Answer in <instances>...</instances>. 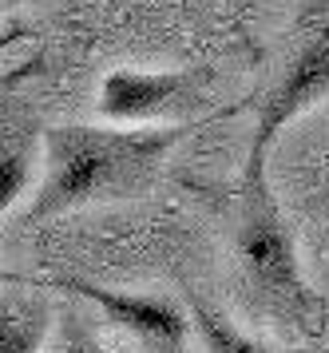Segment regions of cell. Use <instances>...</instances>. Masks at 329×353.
<instances>
[{
    "label": "cell",
    "mask_w": 329,
    "mask_h": 353,
    "mask_svg": "<svg viewBox=\"0 0 329 353\" xmlns=\"http://www.w3.org/2000/svg\"><path fill=\"white\" fill-rule=\"evenodd\" d=\"M215 68H171V72H139L115 68L103 76L95 112L119 128H159V123H187L206 103V83Z\"/></svg>",
    "instance_id": "cell-2"
},
{
    "label": "cell",
    "mask_w": 329,
    "mask_h": 353,
    "mask_svg": "<svg viewBox=\"0 0 329 353\" xmlns=\"http://www.w3.org/2000/svg\"><path fill=\"white\" fill-rule=\"evenodd\" d=\"M326 96H329V24L317 28L301 44L298 56L282 72V80L266 92L262 108H258V123H254V139L250 151H246L242 175H266L270 147L282 135V128H290L298 115L314 112Z\"/></svg>",
    "instance_id": "cell-4"
},
{
    "label": "cell",
    "mask_w": 329,
    "mask_h": 353,
    "mask_svg": "<svg viewBox=\"0 0 329 353\" xmlns=\"http://www.w3.org/2000/svg\"><path fill=\"white\" fill-rule=\"evenodd\" d=\"M28 4H40V0H0V12H8V8H28Z\"/></svg>",
    "instance_id": "cell-12"
},
{
    "label": "cell",
    "mask_w": 329,
    "mask_h": 353,
    "mask_svg": "<svg viewBox=\"0 0 329 353\" xmlns=\"http://www.w3.org/2000/svg\"><path fill=\"white\" fill-rule=\"evenodd\" d=\"M52 330L48 302H12L0 305V353H40Z\"/></svg>",
    "instance_id": "cell-6"
},
{
    "label": "cell",
    "mask_w": 329,
    "mask_h": 353,
    "mask_svg": "<svg viewBox=\"0 0 329 353\" xmlns=\"http://www.w3.org/2000/svg\"><path fill=\"white\" fill-rule=\"evenodd\" d=\"M44 64V60H28V64L20 68H8V72H0V92H8V88H16L20 80H28V76H36V68Z\"/></svg>",
    "instance_id": "cell-9"
},
{
    "label": "cell",
    "mask_w": 329,
    "mask_h": 353,
    "mask_svg": "<svg viewBox=\"0 0 329 353\" xmlns=\"http://www.w3.org/2000/svg\"><path fill=\"white\" fill-rule=\"evenodd\" d=\"M206 119L187 123H159V128H95V123H63L44 131V183L36 191L28 219H52L95 203H123L139 199L159 183V167L175 143H183L190 131L215 123Z\"/></svg>",
    "instance_id": "cell-1"
},
{
    "label": "cell",
    "mask_w": 329,
    "mask_h": 353,
    "mask_svg": "<svg viewBox=\"0 0 329 353\" xmlns=\"http://www.w3.org/2000/svg\"><path fill=\"white\" fill-rule=\"evenodd\" d=\"M56 353H103L99 345H95L92 337H83V334H68L63 337V345Z\"/></svg>",
    "instance_id": "cell-10"
},
{
    "label": "cell",
    "mask_w": 329,
    "mask_h": 353,
    "mask_svg": "<svg viewBox=\"0 0 329 353\" xmlns=\"http://www.w3.org/2000/svg\"><path fill=\"white\" fill-rule=\"evenodd\" d=\"M187 305H190V325H195V334L203 337L206 353H270L266 345H258L254 337L238 334L235 325L222 318V314H215L203 298H195V294H190Z\"/></svg>",
    "instance_id": "cell-7"
},
{
    "label": "cell",
    "mask_w": 329,
    "mask_h": 353,
    "mask_svg": "<svg viewBox=\"0 0 329 353\" xmlns=\"http://www.w3.org/2000/svg\"><path fill=\"white\" fill-rule=\"evenodd\" d=\"M4 282H24V286H32V278H24V274H12V270H4V266H0V286H4Z\"/></svg>",
    "instance_id": "cell-11"
},
{
    "label": "cell",
    "mask_w": 329,
    "mask_h": 353,
    "mask_svg": "<svg viewBox=\"0 0 329 353\" xmlns=\"http://www.w3.org/2000/svg\"><path fill=\"white\" fill-rule=\"evenodd\" d=\"M32 159H36V151H32V139H24V135L12 139L8 147H0V214L32 183Z\"/></svg>",
    "instance_id": "cell-8"
},
{
    "label": "cell",
    "mask_w": 329,
    "mask_h": 353,
    "mask_svg": "<svg viewBox=\"0 0 329 353\" xmlns=\"http://www.w3.org/2000/svg\"><path fill=\"white\" fill-rule=\"evenodd\" d=\"M238 254L250 270L254 286L278 298L282 305L306 310L310 290L301 282L294 234L270 194L266 175H242V226H238Z\"/></svg>",
    "instance_id": "cell-3"
},
{
    "label": "cell",
    "mask_w": 329,
    "mask_h": 353,
    "mask_svg": "<svg viewBox=\"0 0 329 353\" xmlns=\"http://www.w3.org/2000/svg\"><path fill=\"white\" fill-rule=\"evenodd\" d=\"M32 286L44 290H68V294H79L92 305H99V314L119 325L127 334H139L147 341H159V345H183V337L190 330V318H183V310L167 298H143V294H127V290H108L95 286V282H79V278H32Z\"/></svg>",
    "instance_id": "cell-5"
}]
</instances>
